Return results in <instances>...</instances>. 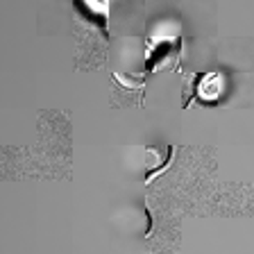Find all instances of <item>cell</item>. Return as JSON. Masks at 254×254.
<instances>
[{
	"label": "cell",
	"mask_w": 254,
	"mask_h": 254,
	"mask_svg": "<svg viewBox=\"0 0 254 254\" xmlns=\"http://www.w3.org/2000/svg\"><path fill=\"white\" fill-rule=\"evenodd\" d=\"M111 100L118 107H143V95H145V82L129 84L118 73H111Z\"/></svg>",
	"instance_id": "4"
},
{
	"label": "cell",
	"mask_w": 254,
	"mask_h": 254,
	"mask_svg": "<svg viewBox=\"0 0 254 254\" xmlns=\"http://www.w3.org/2000/svg\"><path fill=\"white\" fill-rule=\"evenodd\" d=\"M75 41H77V68H98L107 59V39L93 25L75 23Z\"/></svg>",
	"instance_id": "3"
},
{
	"label": "cell",
	"mask_w": 254,
	"mask_h": 254,
	"mask_svg": "<svg viewBox=\"0 0 254 254\" xmlns=\"http://www.w3.org/2000/svg\"><path fill=\"white\" fill-rule=\"evenodd\" d=\"M41 132V152L55 168L57 177H68L70 170V134H68V116L62 111H46L39 118Z\"/></svg>",
	"instance_id": "1"
},
{
	"label": "cell",
	"mask_w": 254,
	"mask_h": 254,
	"mask_svg": "<svg viewBox=\"0 0 254 254\" xmlns=\"http://www.w3.org/2000/svg\"><path fill=\"white\" fill-rule=\"evenodd\" d=\"M200 200L204 206L197 213L206 216H252V186L243 184H220L209 190H202Z\"/></svg>",
	"instance_id": "2"
},
{
	"label": "cell",
	"mask_w": 254,
	"mask_h": 254,
	"mask_svg": "<svg viewBox=\"0 0 254 254\" xmlns=\"http://www.w3.org/2000/svg\"><path fill=\"white\" fill-rule=\"evenodd\" d=\"M222 89V75L220 73H209L206 77L200 79V86H197V95L204 98V100H213L220 95Z\"/></svg>",
	"instance_id": "5"
}]
</instances>
